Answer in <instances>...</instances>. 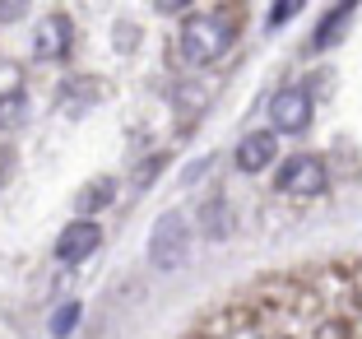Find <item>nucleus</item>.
<instances>
[{"instance_id": "obj_1", "label": "nucleus", "mask_w": 362, "mask_h": 339, "mask_svg": "<svg viewBox=\"0 0 362 339\" xmlns=\"http://www.w3.org/2000/svg\"><path fill=\"white\" fill-rule=\"evenodd\" d=\"M237 42V14L233 10H195L181 23V61L186 65H214L218 56H228V47Z\"/></svg>"}, {"instance_id": "obj_2", "label": "nucleus", "mask_w": 362, "mask_h": 339, "mask_svg": "<svg viewBox=\"0 0 362 339\" xmlns=\"http://www.w3.org/2000/svg\"><path fill=\"white\" fill-rule=\"evenodd\" d=\"M191 251V233H186V219L181 214H163L153 223V237H149V260L158 270H177Z\"/></svg>"}, {"instance_id": "obj_3", "label": "nucleus", "mask_w": 362, "mask_h": 339, "mask_svg": "<svg viewBox=\"0 0 362 339\" xmlns=\"http://www.w3.org/2000/svg\"><path fill=\"white\" fill-rule=\"evenodd\" d=\"M279 191L284 195H320L325 186H330V172H325V163L311 159V154H298V159H288L284 168H279Z\"/></svg>"}, {"instance_id": "obj_4", "label": "nucleus", "mask_w": 362, "mask_h": 339, "mask_svg": "<svg viewBox=\"0 0 362 339\" xmlns=\"http://www.w3.org/2000/svg\"><path fill=\"white\" fill-rule=\"evenodd\" d=\"M269 121H274V130H288V135L307 130L311 126V93L307 88H284V93H274Z\"/></svg>"}, {"instance_id": "obj_5", "label": "nucleus", "mask_w": 362, "mask_h": 339, "mask_svg": "<svg viewBox=\"0 0 362 339\" xmlns=\"http://www.w3.org/2000/svg\"><path fill=\"white\" fill-rule=\"evenodd\" d=\"M98 242H103L98 223H93V219H75L61 237H56V260L75 265V260H84V255H93V251H98Z\"/></svg>"}, {"instance_id": "obj_6", "label": "nucleus", "mask_w": 362, "mask_h": 339, "mask_svg": "<svg viewBox=\"0 0 362 339\" xmlns=\"http://www.w3.org/2000/svg\"><path fill=\"white\" fill-rule=\"evenodd\" d=\"M274 159H279L274 130H251V135L237 144V168H242V172H265Z\"/></svg>"}, {"instance_id": "obj_7", "label": "nucleus", "mask_w": 362, "mask_h": 339, "mask_svg": "<svg viewBox=\"0 0 362 339\" xmlns=\"http://www.w3.org/2000/svg\"><path fill=\"white\" fill-rule=\"evenodd\" d=\"M70 19L65 14H47L42 28H37V42H33V52H37V61H61L65 52H70Z\"/></svg>"}, {"instance_id": "obj_8", "label": "nucleus", "mask_w": 362, "mask_h": 339, "mask_svg": "<svg viewBox=\"0 0 362 339\" xmlns=\"http://www.w3.org/2000/svg\"><path fill=\"white\" fill-rule=\"evenodd\" d=\"M28 121V93L23 88H5L0 93V130H19Z\"/></svg>"}, {"instance_id": "obj_9", "label": "nucleus", "mask_w": 362, "mask_h": 339, "mask_svg": "<svg viewBox=\"0 0 362 339\" xmlns=\"http://www.w3.org/2000/svg\"><path fill=\"white\" fill-rule=\"evenodd\" d=\"M107 200H112V181H88L84 191H79V200H75L79 219H84V214H98V209H107Z\"/></svg>"}, {"instance_id": "obj_10", "label": "nucleus", "mask_w": 362, "mask_h": 339, "mask_svg": "<svg viewBox=\"0 0 362 339\" xmlns=\"http://www.w3.org/2000/svg\"><path fill=\"white\" fill-rule=\"evenodd\" d=\"M204 233H209L214 237V242H223V237L228 233H233V219H228V205L223 200H209V205H204Z\"/></svg>"}, {"instance_id": "obj_11", "label": "nucleus", "mask_w": 362, "mask_h": 339, "mask_svg": "<svg viewBox=\"0 0 362 339\" xmlns=\"http://www.w3.org/2000/svg\"><path fill=\"white\" fill-rule=\"evenodd\" d=\"M349 14H353V5H334V10L325 14V23L316 28V47H330L334 38L344 33V23H349Z\"/></svg>"}, {"instance_id": "obj_12", "label": "nucleus", "mask_w": 362, "mask_h": 339, "mask_svg": "<svg viewBox=\"0 0 362 339\" xmlns=\"http://www.w3.org/2000/svg\"><path fill=\"white\" fill-rule=\"evenodd\" d=\"M75 326H79V307H75V302H65V307L52 316V335H56V339H65Z\"/></svg>"}, {"instance_id": "obj_13", "label": "nucleus", "mask_w": 362, "mask_h": 339, "mask_svg": "<svg viewBox=\"0 0 362 339\" xmlns=\"http://www.w3.org/2000/svg\"><path fill=\"white\" fill-rule=\"evenodd\" d=\"M298 10V5H293V0H288V5H274V10H269V28H279V23L288 19V14Z\"/></svg>"}, {"instance_id": "obj_14", "label": "nucleus", "mask_w": 362, "mask_h": 339, "mask_svg": "<svg viewBox=\"0 0 362 339\" xmlns=\"http://www.w3.org/2000/svg\"><path fill=\"white\" fill-rule=\"evenodd\" d=\"M23 10H28V5H19V0H14V5H5V0H0V19H19Z\"/></svg>"}]
</instances>
